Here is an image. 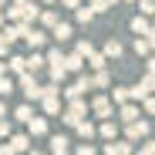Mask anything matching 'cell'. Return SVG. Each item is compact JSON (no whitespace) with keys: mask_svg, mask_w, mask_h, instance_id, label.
Segmentation results:
<instances>
[{"mask_svg":"<svg viewBox=\"0 0 155 155\" xmlns=\"http://www.w3.org/2000/svg\"><path fill=\"white\" fill-rule=\"evenodd\" d=\"M105 155H132V142H108L105 145Z\"/></svg>","mask_w":155,"mask_h":155,"instance_id":"obj_14","label":"cell"},{"mask_svg":"<svg viewBox=\"0 0 155 155\" xmlns=\"http://www.w3.org/2000/svg\"><path fill=\"white\" fill-rule=\"evenodd\" d=\"M135 155H152V142H148V138H145V142H142V148H138V152H135Z\"/></svg>","mask_w":155,"mask_h":155,"instance_id":"obj_34","label":"cell"},{"mask_svg":"<svg viewBox=\"0 0 155 155\" xmlns=\"http://www.w3.org/2000/svg\"><path fill=\"white\" fill-rule=\"evenodd\" d=\"M27 4H34V0H14V7H27Z\"/></svg>","mask_w":155,"mask_h":155,"instance_id":"obj_39","label":"cell"},{"mask_svg":"<svg viewBox=\"0 0 155 155\" xmlns=\"http://www.w3.org/2000/svg\"><path fill=\"white\" fill-rule=\"evenodd\" d=\"M84 91H91V84H88V74H78V81L64 88V98H68V101H74V98H81Z\"/></svg>","mask_w":155,"mask_h":155,"instance_id":"obj_7","label":"cell"},{"mask_svg":"<svg viewBox=\"0 0 155 155\" xmlns=\"http://www.w3.org/2000/svg\"><path fill=\"white\" fill-rule=\"evenodd\" d=\"M44 4H54V0H44Z\"/></svg>","mask_w":155,"mask_h":155,"instance_id":"obj_44","label":"cell"},{"mask_svg":"<svg viewBox=\"0 0 155 155\" xmlns=\"http://www.w3.org/2000/svg\"><path fill=\"white\" fill-rule=\"evenodd\" d=\"M74 54H78V58H88V54H94V47H91V41H78V47H74Z\"/></svg>","mask_w":155,"mask_h":155,"instance_id":"obj_30","label":"cell"},{"mask_svg":"<svg viewBox=\"0 0 155 155\" xmlns=\"http://www.w3.org/2000/svg\"><path fill=\"white\" fill-rule=\"evenodd\" d=\"M98 132H101V138L115 142V135H118V125H115V121H101V128H98Z\"/></svg>","mask_w":155,"mask_h":155,"instance_id":"obj_23","label":"cell"},{"mask_svg":"<svg viewBox=\"0 0 155 155\" xmlns=\"http://www.w3.org/2000/svg\"><path fill=\"white\" fill-rule=\"evenodd\" d=\"M17 27H20V37L27 41L31 47H44V41H47V34H44L41 27H27V24H17Z\"/></svg>","mask_w":155,"mask_h":155,"instance_id":"obj_5","label":"cell"},{"mask_svg":"<svg viewBox=\"0 0 155 155\" xmlns=\"http://www.w3.org/2000/svg\"><path fill=\"white\" fill-rule=\"evenodd\" d=\"M121 51H125V47H121V41H115V37H111V41L105 44V51H101V54H105V58H121Z\"/></svg>","mask_w":155,"mask_h":155,"instance_id":"obj_22","label":"cell"},{"mask_svg":"<svg viewBox=\"0 0 155 155\" xmlns=\"http://www.w3.org/2000/svg\"><path fill=\"white\" fill-rule=\"evenodd\" d=\"M152 88H155V78H152V74H145L135 88H128V101H145V98L152 94Z\"/></svg>","mask_w":155,"mask_h":155,"instance_id":"obj_4","label":"cell"},{"mask_svg":"<svg viewBox=\"0 0 155 155\" xmlns=\"http://www.w3.org/2000/svg\"><path fill=\"white\" fill-rule=\"evenodd\" d=\"M4 4H7V0H0V7H4Z\"/></svg>","mask_w":155,"mask_h":155,"instance_id":"obj_45","label":"cell"},{"mask_svg":"<svg viewBox=\"0 0 155 155\" xmlns=\"http://www.w3.org/2000/svg\"><path fill=\"white\" fill-rule=\"evenodd\" d=\"M0 24H4V7H0Z\"/></svg>","mask_w":155,"mask_h":155,"instance_id":"obj_43","label":"cell"},{"mask_svg":"<svg viewBox=\"0 0 155 155\" xmlns=\"http://www.w3.org/2000/svg\"><path fill=\"white\" fill-rule=\"evenodd\" d=\"M108 91H111V98H108V101H115V105H125V101H128V88H121V84H111Z\"/></svg>","mask_w":155,"mask_h":155,"instance_id":"obj_20","label":"cell"},{"mask_svg":"<svg viewBox=\"0 0 155 155\" xmlns=\"http://www.w3.org/2000/svg\"><path fill=\"white\" fill-rule=\"evenodd\" d=\"M138 105H135V101H125V105H118V121L121 125H128V121H138Z\"/></svg>","mask_w":155,"mask_h":155,"instance_id":"obj_8","label":"cell"},{"mask_svg":"<svg viewBox=\"0 0 155 155\" xmlns=\"http://www.w3.org/2000/svg\"><path fill=\"white\" fill-rule=\"evenodd\" d=\"M51 37H54V41H61V44H64V41L71 37V24H64V20H58L54 27H51Z\"/></svg>","mask_w":155,"mask_h":155,"instance_id":"obj_16","label":"cell"},{"mask_svg":"<svg viewBox=\"0 0 155 155\" xmlns=\"http://www.w3.org/2000/svg\"><path fill=\"white\" fill-rule=\"evenodd\" d=\"M14 118H17V121H24V125H27V121L34 118V108H31V105H20V108L14 111Z\"/></svg>","mask_w":155,"mask_h":155,"instance_id":"obj_28","label":"cell"},{"mask_svg":"<svg viewBox=\"0 0 155 155\" xmlns=\"http://www.w3.org/2000/svg\"><path fill=\"white\" fill-rule=\"evenodd\" d=\"M135 54L138 58H152V37H135Z\"/></svg>","mask_w":155,"mask_h":155,"instance_id":"obj_18","label":"cell"},{"mask_svg":"<svg viewBox=\"0 0 155 155\" xmlns=\"http://www.w3.org/2000/svg\"><path fill=\"white\" fill-rule=\"evenodd\" d=\"M74 155H98V148L84 142V145H78V148H74Z\"/></svg>","mask_w":155,"mask_h":155,"instance_id":"obj_33","label":"cell"},{"mask_svg":"<svg viewBox=\"0 0 155 155\" xmlns=\"http://www.w3.org/2000/svg\"><path fill=\"white\" fill-rule=\"evenodd\" d=\"M64 71H71V74H84V58H78V54H64Z\"/></svg>","mask_w":155,"mask_h":155,"instance_id":"obj_13","label":"cell"},{"mask_svg":"<svg viewBox=\"0 0 155 155\" xmlns=\"http://www.w3.org/2000/svg\"><path fill=\"white\" fill-rule=\"evenodd\" d=\"M37 20L44 24V27H54L61 17H58V10H41V14H37Z\"/></svg>","mask_w":155,"mask_h":155,"instance_id":"obj_24","label":"cell"},{"mask_svg":"<svg viewBox=\"0 0 155 155\" xmlns=\"http://www.w3.org/2000/svg\"><path fill=\"white\" fill-rule=\"evenodd\" d=\"M17 84H20V91L27 94V101H41V84H37V78L34 74H17Z\"/></svg>","mask_w":155,"mask_h":155,"instance_id":"obj_1","label":"cell"},{"mask_svg":"<svg viewBox=\"0 0 155 155\" xmlns=\"http://www.w3.org/2000/svg\"><path fill=\"white\" fill-rule=\"evenodd\" d=\"M4 54H10V44H7L4 37H0V58H4Z\"/></svg>","mask_w":155,"mask_h":155,"instance_id":"obj_37","label":"cell"},{"mask_svg":"<svg viewBox=\"0 0 155 155\" xmlns=\"http://www.w3.org/2000/svg\"><path fill=\"white\" fill-rule=\"evenodd\" d=\"M84 115H88V105H84L81 98H74L61 118H64V125H78V121H84Z\"/></svg>","mask_w":155,"mask_h":155,"instance_id":"obj_3","label":"cell"},{"mask_svg":"<svg viewBox=\"0 0 155 155\" xmlns=\"http://www.w3.org/2000/svg\"><path fill=\"white\" fill-rule=\"evenodd\" d=\"M4 135H10V121H4V118H0V138H4Z\"/></svg>","mask_w":155,"mask_h":155,"instance_id":"obj_35","label":"cell"},{"mask_svg":"<svg viewBox=\"0 0 155 155\" xmlns=\"http://www.w3.org/2000/svg\"><path fill=\"white\" fill-rule=\"evenodd\" d=\"M111 4H118V0H91V7H88V10H91V14H105Z\"/></svg>","mask_w":155,"mask_h":155,"instance_id":"obj_29","label":"cell"},{"mask_svg":"<svg viewBox=\"0 0 155 155\" xmlns=\"http://www.w3.org/2000/svg\"><path fill=\"white\" fill-rule=\"evenodd\" d=\"M74 17H78V24H91V20H94V14H91L88 7H78V10H74Z\"/></svg>","mask_w":155,"mask_h":155,"instance_id":"obj_31","label":"cell"},{"mask_svg":"<svg viewBox=\"0 0 155 155\" xmlns=\"http://www.w3.org/2000/svg\"><path fill=\"white\" fill-rule=\"evenodd\" d=\"M138 10H142V17H152V14H155V4H152V0H142Z\"/></svg>","mask_w":155,"mask_h":155,"instance_id":"obj_32","label":"cell"},{"mask_svg":"<svg viewBox=\"0 0 155 155\" xmlns=\"http://www.w3.org/2000/svg\"><path fill=\"white\" fill-rule=\"evenodd\" d=\"M7 71H10V74H24V71H27V68H24V58H20V54H14V58L7 61Z\"/></svg>","mask_w":155,"mask_h":155,"instance_id":"obj_25","label":"cell"},{"mask_svg":"<svg viewBox=\"0 0 155 155\" xmlns=\"http://www.w3.org/2000/svg\"><path fill=\"white\" fill-rule=\"evenodd\" d=\"M24 68H27V74L44 71V68H47V64H44V54H31V58H24Z\"/></svg>","mask_w":155,"mask_h":155,"instance_id":"obj_15","label":"cell"},{"mask_svg":"<svg viewBox=\"0 0 155 155\" xmlns=\"http://www.w3.org/2000/svg\"><path fill=\"white\" fill-rule=\"evenodd\" d=\"M4 115H7V105H4V101H0V118H4Z\"/></svg>","mask_w":155,"mask_h":155,"instance_id":"obj_40","label":"cell"},{"mask_svg":"<svg viewBox=\"0 0 155 155\" xmlns=\"http://www.w3.org/2000/svg\"><path fill=\"white\" fill-rule=\"evenodd\" d=\"M0 155H17V152H14L10 145H0Z\"/></svg>","mask_w":155,"mask_h":155,"instance_id":"obj_38","label":"cell"},{"mask_svg":"<svg viewBox=\"0 0 155 155\" xmlns=\"http://www.w3.org/2000/svg\"><path fill=\"white\" fill-rule=\"evenodd\" d=\"M27 155H44V152H41V148H31V152H27Z\"/></svg>","mask_w":155,"mask_h":155,"instance_id":"obj_41","label":"cell"},{"mask_svg":"<svg viewBox=\"0 0 155 155\" xmlns=\"http://www.w3.org/2000/svg\"><path fill=\"white\" fill-rule=\"evenodd\" d=\"M61 4H64L68 10H78V7H81V0H61Z\"/></svg>","mask_w":155,"mask_h":155,"instance_id":"obj_36","label":"cell"},{"mask_svg":"<svg viewBox=\"0 0 155 155\" xmlns=\"http://www.w3.org/2000/svg\"><path fill=\"white\" fill-rule=\"evenodd\" d=\"M14 88H17V84H14V78H10V74H0V98H7Z\"/></svg>","mask_w":155,"mask_h":155,"instance_id":"obj_26","label":"cell"},{"mask_svg":"<svg viewBox=\"0 0 155 155\" xmlns=\"http://www.w3.org/2000/svg\"><path fill=\"white\" fill-rule=\"evenodd\" d=\"M84 61H88L91 71H105V68H108V58H105V54H98V51H94V54H88Z\"/></svg>","mask_w":155,"mask_h":155,"instance_id":"obj_17","label":"cell"},{"mask_svg":"<svg viewBox=\"0 0 155 155\" xmlns=\"http://www.w3.org/2000/svg\"><path fill=\"white\" fill-rule=\"evenodd\" d=\"M7 145H10V148H14V152H31V148H34V145H31V138H27V135H14V138H10V142H7Z\"/></svg>","mask_w":155,"mask_h":155,"instance_id":"obj_19","label":"cell"},{"mask_svg":"<svg viewBox=\"0 0 155 155\" xmlns=\"http://www.w3.org/2000/svg\"><path fill=\"white\" fill-rule=\"evenodd\" d=\"M44 64H47V68H58V64H64V54H61L58 47H54V51H47V58H44Z\"/></svg>","mask_w":155,"mask_h":155,"instance_id":"obj_27","label":"cell"},{"mask_svg":"<svg viewBox=\"0 0 155 155\" xmlns=\"http://www.w3.org/2000/svg\"><path fill=\"white\" fill-rule=\"evenodd\" d=\"M88 84H91V91H94V88L108 91V88H111V74H108V68H105V71H94V74L88 78Z\"/></svg>","mask_w":155,"mask_h":155,"instance_id":"obj_11","label":"cell"},{"mask_svg":"<svg viewBox=\"0 0 155 155\" xmlns=\"http://www.w3.org/2000/svg\"><path fill=\"white\" fill-rule=\"evenodd\" d=\"M74 128H78V135H81V138H84V142H91V138H94V132H98V128H94V125H91V121H78V125H74Z\"/></svg>","mask_w":155,"mask_h":155,"instance_id":"obj_21","label":"cell"},{"mask_svg":"<svg viewBox=\"0 0 155 155\" xmlns=\"http://www.w3.org/2000/svg\"><path fill=\"white\" fill-rule=\"evenodd\" d=\"M125 135H128L125 142H138V138L145 142V138H148V121H142V118H138V121H128V125H125Z\"/></svg>","mask_w":155,"mask_h":155,"instance_id":"obj_6","label":"cell"},{"mask_svg":"<svg viewBox=\"0 0 155 155\" xmlns=\"http://www.w3.org/2000/svg\"><path fill=\"white\" fill-rule=\"evenodd\" d=\"M44 135H47V118L34 115V118L27 121V138H44Z\"/></svg>","mask_w":155,"mask_h":155,"instance_id":"obj_9","label":"cell"},{"mask_svg":"<svg viewBox=\"0 0 155 155\" xmlns=\"http://www.w3.org/2000/svg\"><path fill=\"white\" fill-rule=\"evenodd\" d=\"M0 74H7V64H4V61H0Z\"/></svg>","mask_w":155,"mask_h":155,"instance_id":"obj_42","label":"cell"},{"mask_svg":"<svg viewBox=\"0 0 155 155\" xmlns=\"http://www.w3.org/2000/svg\"><path fill=\"white\" fill-rule=\"evenodd\" d=\"M132 31L138 34V37H155V31H152V24H148V17H132Z\"/></svg>","mask_w":155,"mask_h":155,"instance_id":"obj_12","label":"cell"},{"mask_svg":"<svg viewBox=\"0 0 155 155\" xmlns=\"http://www.w3.org/2000/svg\"><path fill=\"white\" fill-rule=\"evenodd\" d=\"M91 111H94V118H101V121H111V118H115V105L108 101V94H98V98L91 101Z\"/></svg>","mask_w":155,"mask_h":155,"instance_id":"obj_2","label":"cell"},{"mask_svg":"<svg viewBox=\"0 0 155 155\" xmlns=\"http://www.w3.org/2000/svg\"><path fill=\"white\" fill-rule=\"evenodd\" d=\"M51 155H71V138L68 135H51Z\"/></svg>","mask_w":155,"mask_h":155,"instance_id":"obj_10","label":"cell"}]
</instances>
